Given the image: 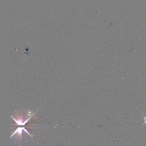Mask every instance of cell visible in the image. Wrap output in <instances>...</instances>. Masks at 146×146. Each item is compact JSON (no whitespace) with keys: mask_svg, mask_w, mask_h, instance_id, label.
Instances as JSON below:
<instances>
[{"mask_svg":"<svg viewBox=\"0 0 146 146\" xmlns=\"http://www.w3.org/2000/svg\"><path fill=\"white\" fill-rule=\"evenodd\" d=\"M23 131H25V132H26L27 133H28L30 136L32 137H33V135H31V134H30L29 132H28V131L25 128L22 127V128H17L16 130H15V132L13 134V135L10 136V138H12L14 135H15V134L17 133L18 136H19L20 139H21V138H22V132H23Z\"/></svg>","mask_w":146,"mask_h":146,"instance_id":"obj_1","label":"cell"},{"mask_svg":"<svg viewBox=\"0 0 146 146\" xmlns=\"http://www.w3.org/2000/svg\"><path fill=\"white\" fill-rule=\"evenodd\" d=\"M33 115H32L30 116V117H29L27 119V120H26L25 121H24L22 119V118H20L19 120H16V119H15L14 118V117H13V116H11V117L13 118V120H15V122L17 124H18V125L19 126H24L25 125V124H26L27 122H28V121H29V120L31 117L33 116Z\"/></svg>","mask_w":146,"mask_h":146,"instance_id":"obj_2","label":"cell"},{"mask_svg":"<svg viewBox=\"0 0 146 146\" xmlns=\"http://www.w3.org/2000/svg\"><path fill=\"white\" fill-rule=\"evenodd\" d=\"M142 116H143V118H144V122L143 123V124L142 125L143 126L144 125V124H146V116H144L143 115V114H142Z\"/></svg>","mask_w":146,"mask_h":146,"instance_id":"obj_3","label":"cell"}]
</instances>
